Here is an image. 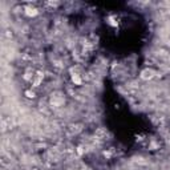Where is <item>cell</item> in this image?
<instances>
[{
	"instance_id": "cell-1",
	"label": "cell",
	"mask_w": 170,
	"mask_h": 170,
	"mask_svg": "<svg viewBox=\"0 0 170 170\" xmlns=\"http://www.w3.org/2000/svg\"><path fill=\"white\" fill-rule=\"evenodd\" d=\"M153 75H154V72H153L152 69H147V70H144L142 72V79H152Z\"/></svg>"
},
{
	"instance_id": "cell-2",
	"label": "cell",
	"mask_w": 170,
	"mask_h": 170,
	"mask_svg": "<svg viewBox=\"0 0 170 170\" xmlns=\"http://www.w3.org/2000/svg\"><path fill=\"white\" fill-rule=\"evenodd\" d=\"M28 16H35L37 15V9L36 8H27V12H25Z\"/></svg>"
},
{
	"instance_id": "cell-3",
	"label": "cell",
	"mask_w": 170,
	"mask_h": 170,
	"mask_svg": "<svg viewBox=\"0 0 170 170\" xmlns=\"http://www.w3.org/2000/svg\"><path fill=\"white\" fill-rule=\"evenodd\" d=\"M72 80H73V82H75V84H77V85L81 84V79H80L79 75H73L72 76Z\"/></svg>"
}]
</instances>
